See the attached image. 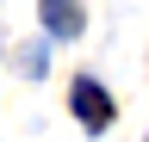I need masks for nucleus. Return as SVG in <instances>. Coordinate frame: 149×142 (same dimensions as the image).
<instances>
[{
  "instance_id": "obj_2",
  "label": "nucleus",
  "mask_w": 149,
  "mask_h": 142,
  "mask_svg": "<svg viewBox=\"0 0 149 142\" xmlns=\"http://www.w3.org/2000/svg\"><path fill=\"white\" fill-rule=\"evenodd\" d=\"M37 19H44L50 37H81V25H87V12H81V0H37Z\"/></svg>"
},
{
  "instance_id": "obj_1",
  "label": "nucleus",
  "mask_w": 149,
  "mask_h": 142,
  "mask_svg": "<svg viewBox=\"0 0 149 142\" xmlns=\"http://www.w3.org/2000/svg\"><path fill=\"white\" fill-rule=\"evenodd\" d=\"M68 105H74V117H81L87 130H106V123H112V93H106V86L93 80V74H81V80H74Z\"/></svg>"
}]
</instances>
